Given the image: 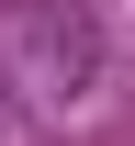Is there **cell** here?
Returning <instances> with one entry per match:
<instances>
[{"label":"cell","mask_w":135,"mask_h":146,"mask_svg":"<svg viewBox=\"0 0 135 146\" xmlns=\"http://www.w3.org/2000/svg\"><path fill=\"white\" fill-rule=\"evenodd\" d=\"M11 56L34 79V101H90V79H101V34L57 11H11Z\"/></svg>","instance_id":"cell-1"}]
</instances>
